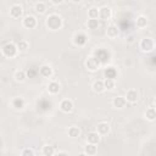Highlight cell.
Listing matches in <instances>:
<instances>
[{
    "label": "cell",
    "instance_id": "cell-1",
    "mask_svg": "<svg viewBox=\"0 0 156 156\" xmlns=\"http://www.w3.org/2000/svg\"><path fill=\"white\" fill-rule=\"evenodd\" d=\"M45 24L46 27L50 29V30H57L62 27L63 24V21H62V17L57 13H51L46 17V21H45Z\"/></svg>",
    "mask_w": 156,
    "mask_h": 156
},
{
    "label": "cell",
    "instance_id": "cell-2",
    "mask_svg": "<svg viewBox=\"0 0 156 156\" xmlns=\"http://www.w3.org/2000/svg\"><path fill=\"white\" fill-rule=\"evenodd\" d=\"M1 52H2V55H4L5 57L11 58V57H15V56L17 55L18 49H17V45H16V44H13V43H7V44L2 45Z\"/></svg>",
    "mask_w": 156,
    "mask_h": 156
},
{
    "label": "cell",
    "instance_id": "cell-3",
    "mask_svg": "<svg viewBox=\"0 0 156 156\" xmlns=\"http://www.w3.org/2000/svg\"><path fill=\"white\" fill-rule=\"evenodd\" d=\"M139 48L143 52H151L155 49V41L151 38H143L139 43Z\"/></svg>",
    "mask_w": 156,
    "mask_h": 156
},
{
    "label": "cell",
    "instance_id": "cell-4",
    "mask_svg": "<svg viewBox=\"0 0 156 156\" xmlns=\"http://www.w3.org/2000/svg\"><path fill=\"white\" fill-rule=\"evenodd\" d=\"M100 66H101V62H100V60H99L95 55L88 57L87 61H85V67H87L89 71H91V72L98 71V69L100 68Z\"/></svg>",
    "mask_w": 156,
    "mask_h": 156
},
{
    "label": "cell",
    "instance_id": "cell-5",
    "mask_svg": "<svg viewBox=\"0 0 156 156\" xmlns=\"http://www.w3.org/2000/svg\"><path fill=\"white\" fill-rule=\"evenodd\" d=\"M22 23H23V26H24L26 28L33 29V28H35V26H37V18H35L34 16H32V15H27V16L23 17Z\"/></svg>",
    "mask_w": 156,
    "mask_h": 156
},
{
    "label": "cell",
    "instance_id": "cell-6",
    "mask_svg": "<svg viewBox=\"0 0 156 156\" xmlns=\"http://www.w3.org/2000/svg\"><path fill=\"white\" fill-rule=\"evenodd\" d=\"M106 35L110 38V39H116L118 35H119V29L116 24H110L107 26L106 28Z\"/></svg>",
    "mask_w": 156,
    "mask_h": 156
},
{
    "label": "cell",
    "instance_id": "cell-7",
    "mask_svg": "<svg viewBox=\"0 0 156 156\" xmlns=\"http://www.w3.org/2000/svg\"><path fill=\"white\" fill-rule=\"evenodd\" d=\"M87 35L84 34V33H80V32H78V33H76L74 35H73V43L77 45V46H83V45H85V43H87Z\"/></svg>",
    "mask_w": 156,
    "mask_h": 156
},
{
    "label": "cell",
    "instance_id": "cell-8",
    "mask_svg": "<svg viewBox=\"0 0 156 156\" xmlns=\"http://www.w3.org/2000/svg\"><path fill=\"white\" fill-rule=\"evenodd\" d=\"M60 110L62 112H65V113H69L73 110V102L69 99H63L60 102Z\"/></svg>",
    "mask_w": 156,
    "mask_h": 156
},
{
    "label": "cell",
    "instance_id": "cell-9",
    "mask_svg": "<svg viewBox=\"0 0 156 156\" xmlns=\"http://www.w3.org/2000/svg\"><path fill=\"white\" fill-rule=\"evenodd\" d=\"M126 100L128 101V102H130V104H135L136 101H138V98H139V94H138V91L135 90V89H129L128 91H127V94H126Z\"/></svg>",
    "mask_w": 156,
    "mask_h": 156
},
{
    "label": "cell",
    "instance_id": "cell-10",
    "mask_svg": "<svg viewBox=\"0 0 156 156\" xmlns=\"http://www.w3.org/2000/svg\"><path fill=\"white\" fill-rule=\"evenodd\" d=\"M110 17H111V9L108 6H102L99 9V18L107 21L110 20Z\"/></svg>",
    "mask_w": 156,
    "mask_h": 156
},
{
    "label": "cell",
    "instance_id": "cell-11",
    "mask_svg": "<svg viewBox=\"0 0 156 156\" xmlns=\"http://www.w3.org/2000/svg\"><path fill=\"white\" fill-rule=\"evenodd\" d=\"M10 16L12 18H20L22 16V6L21 5H12L10 7Z\"/></svg>",
    "mask_w": 156,
    "mask_h": 156
},
{
    "label": "cell",
    "instance_id": "cell-12",
    "mask_svg": "<svg viewBox=\"0 0 156 156\" xmlns=\"http://www.w3.org/2000/svg\"><path fill=\"white\" fill-rule=\"evenodd\" d=\"M96 132L100 134V135H106L108 132H110V124L107 122H100L98 123L96 126Z\"/></svg>",
    "mask_w": 156,
    "mask_h": 156
},
{
    "label": "cell",
    "instance_id": "cell-13",
    "mask_svg": "<svg viewBox=\"0 0 156 156\" xmlns=\"http://www.w3.org/2000/svg\"><path fill=\"white\" fill-rule=\"evenodd\" d=\"M87 141H88V144L96 145L100 141V134L98 132H90V133H88L87 134Z\"/></svg>",
    "mask_w": 156,
    "mask_h": 156
},
{
    "label": "cell",
    "instance_id": "cell-14",
    "mask_svg": "<svg viewBox=\"0 0 156 156\" xmlns=\"http://www.w3.org/2000/svg\"><path fill=\"white\" fill-rule=\"evenodd\" d=\"M39 74L44 78H50L52 76V68L51 66L49 65H43L40 68H39Z\"/></svg>",
    "mask_w": 156,
    "mask_h": 156
},
{
    "label": "cell",
    "instance_id": "cell-15",
    "mask_svg": "<svg viewBox=\"0 0 156 156\" xmlns=\"http://www.w3.org/2000/svg\"><path fill=\"white\" fill-rule=\"evenodd\" d=\"M126 104H127V100L124 96H115L112 100V105L116 108H123L126 106Z\"/></svg>",
    "mask_w": 156,
    "mask_h": 156
},
{
    "label": "cell",
    "instance_id": "cell-16",
    "mask_svg": "<svg viewBox=\"0 0 156 156\" xmlns=\"http://www.w3.org/2000/svg\"><path fill=\"white\" fill-rule=\"evenodd\" d=\"M11 106L15 110H22L24 107V100H23V98H21V96L13 98L12 101H11Z\"/></svg>",
    "mask_w": 156,
    "mask_h": 156
},
{
    "label": "cell",
    "instance_id": "cell-17",
    "mask_svg": "<svg viewBox=\"0 0 156 156\" xmlns=\"http://www.w3.org/2000/svg\"><path fill=\"white\" fill-rule=\"evenodd\" d=\"M48 91L50 93V94H57L58 91H60V84L56 82V80H52V82H50L49 84H48Z\"/></svg>",
    "mask_w": 156,
    "mask_h": 156
},
{
    "label": "cell",
    "instance_id": "cell-18",
    "mask_svg": "<svg viewBox=\"0 0 156 156\" xmlns=\"http://www.w3.org/2000/svg\"><path fill=\"white\" fill-rule=\"evenodd\" d=\"M135 24H136L138 28H145L147 26V17L144 16V15L138 16L136 20H135Z\"/></svg>",
    "mask_w": 156,
    "mask_h": 156
},
{
    "label": "cell",
    "instance_id": "cell-19",
    "mask_svg": "<svg viewBox=\"0 0 156 156\" xmlns=\"http://www.w3.org/2000/svg\"><path fill=\"white\" fill-rule=\"evenodd\" d=\"M96 57L100 60L101 63H105L106 61L110 60V55L106 50H99V52H96Z\"/></svg>",
    "mask_w": 156,
    "mask_h": 156
},
{
    "label": "cell",
    "instance_id": "cell-20",
    "mask_svg": "<svg viewBox=\"0 0 156 156\" xmlns=\"http://www.w3.org/2000/svg\"><path fill=\"white\" fill-rule=\"evenodd\" d=\"M145 118L147 119V121H150V122H152V121H155L156 119V110L154 108V107H150V108H147L146 111H145Z\"/></svg>",
    "mask_w": 156,
    "mask_h": 156
},
{
    "label": "cell",
    "instance_id": "cell-21",
    "mask_svg": "<svg viewBox=\"0 0 156 156\" xmlns=\"http://www.w3.org/2000/svg\"><path fill=\"white\" fill-rule=\"evenodd\" d=\"M13 78H15L16 82H24L26 78H27V73L24 71H22V69H18V71L15 72Z\"/></svg>",
    "mask_w": 156,
    "mask_h": 156
},
{
    "label": "cell",
    "instance_id": "cell-22",
    "mask_svg": "<svg viewBox=\"0 0 156 156\" xmlns=\"http://www.w3.org/2000/svg\"><path fill=\"white\" fill-rule=\"evenodd\" d=\"M93 90L95 93H101L105 90V84H104V80H95L93 83Z\"/></svg>",
    "mask_w": 156,
    "mask_h": 156
},
{
    "label": "cell",
    "instance_id": "cell-23",
    "mask_svg": "<svg viewBox=\"0 0 156 156\" xmlns=\"http://www.w3.org/2000/svg\"><path fill=\"white\" fill-rule=\"evenodd\" d=\"M96 151H98L96 145H93V144H88V143H87V145L84 146V152H85L88 156L95 155V154H96Z\"/></svg>",
    "mask_w": 156,
    "mask_h": 156
},
{
    "label": "cell",
    "instance_id": "cell-24",
    "mask_svg": "<svg viewBox=\"0 0 156 156\" xmlns=\"http://www.w3.org/2000/svg\"><path fill=\"white\" fill-rule=\"evenodd\" d=\"M87 26H88V28H89V29L95 30V29H98V28H99L100 23H99V20H98V18H96V20H95V18H89V20H88Z\"/></svg>",
    "mask_w": 156,
    "mask_h": 156
},
{
    "label": "cell",
    "instance_id": "cell-25",
    "mask_svg": "<svg viewBox=\"0 0 156 156\" xmlns=\"http://www.w3.org/2000/svg\"><path fill=\"white\" fill-rule=\"evenodd\" d=\"M68 135H69L71 138H78V136L80 135V129H79L78 127H76V126H72V127H69V129H68Z\"/></svg>",
    "mask_w": 156,
    "mask_h": 156
},
{
    "label": "cell",
    "instance_id": "cell-26",
    "mask_svg": "<svg viewBox=\"0 0 156 156\" xmlns=\"http://www.w3.org/2000/svg\"><path fill=\"white\" fill-rule=\"evenodd\" d=\"M105 76H106V79H115L116 76H117V72L113 67H108L106 71H105Z\"/></svg>",
    "mask_w": 156,
    "mask_h": 156
},
{
    "label": "cell",
    "instance_id": "cell-27",
    "mask_svg": "<svg viewBox=\"0 0 156 156\" xmlns=\"http://www.w3.org/2000/svg\"><path fill=\"white\" fill-rule=\"evenodd\" d=\"M55 154V147L51 145H45L43 147V155L44 156H54Z\"/></svg>",
    "mask_w": 156,
    "mask_h": 156
},
{
    "label": "cell",
    "instance_id": "cell-28",
    "mask_svg": "<svg viewBox=\"0 0 156 156\" xmlns=\"http://www.w3.org/2000/svg\"><path fill=\"white\" fill-rule=\"evenodd\" d=\"M16 45H17V49H18L20 52H24L28 49V43H27V40H23V39L22 40H18V43Z\"/></svg>",
    "mask_w": 156,
    "mask_h": 156
},
{
    "label": "cell",
    "instance_id": "cell-29",
    "mask_svg": "<svg viewBox=\"0 0 156 156\" xmlns=\"http://www.w3.org/2000/svg\"><path fill=\"white\" fill-rule=\"evenodd\" d=\"M88 16H89V18H95L96 20L99 17V9L95 7V6H91L88 10Z\"/></svg>",
    "mask_w": 156,
    "mask_h": 156
},
{
    "label": "cell",
    "instance_id": "cell-30",
    "mask_svg": "<svg viewBox=\"0 0 156 156\" xmlns=\"http://www.w3.org/2000/svg\"><path fill=\"white\" fill-rule=\"evenodd\" d=\"M45 10H46V5H45L44 2L39 1V2L35 4V11H37L38 13H44Z\"/></svg>",
    "mask_w": 156,
    "mask_h": 156
},
{
    "label": "cell",
    "instance_id": "cell-31",
    "mask_svg": "<svg viewBox=\"0 0 156 156\" xmlns=\"http://www.w3.org/2000/svg\"><path fill=\"white\" fill-rule=\"evenodd\" d=\"M104 84H105V89H107V90H112L115 88V85H116L113 79H105Z\"/></svg>",
    "mask_w": 156,
    "mask_h": 156
},
{
    "label": "cell",
    "instance_id": "cell-32",
    "mask_svg": "<svg viewBox=\"0 0 156 156\" xmlns=\"http://www.w3.org/2000/svg\"><path fill=\"white\" fill-rule=\"evenodd\" d=\"M21 156H34V151L32 149H29V147H26V149L22 150Z\"/></svg>",
    "mask_w": 156,
    "mask_h": 156
},
{
    "label": "cell",
    "instance_id": "cell-33",
    "mask_svg": "<svg viewBox=\"0 0 156 156\" xmlns=\"http://www.w3.org/2000/svg\"><path fill=\"white\" fill-rule=\"evenodd\" d=\"M56 156H68V154H67V152H63V151H61V152H58Z\"/></svg>",
    "mask_w": 156,
    "mask_h": 156
},
{
    "label": "cell",
    "instance_id": "cell-34",
    "mask_svg": "<svg viewBox=\"0 0 156 156\" xmlns=\"http://www.w3.org/2000/svg\"><path fill=\"white\" fill-rule=\"evenodd\" d=\"M52 2H54V4H56V5H57V4H61V2H62V0H54V1H52Z\"/></svg>",
    "mask_w": 156,
    "mask_h": 156
},
{
    "label": "cell",
    "instance_id": "cell-35",
    "mask_svg": "<svg viewBox=\"0 0 156 156\" xmlns=\"http://www.w3.org/2000/svg\"><path fill=\"white\" fill-rule=\"evenodd\" d=\"M77 156H88V155H87L85 152H79V154H78Z\"/></svg>",
    "mask_w": 156,
    "mask_h": 156
},
{
    "label": "cell",
    "instance_id": "cell-36",
    "mask_svg": "<svg viewBox=\"0 0 156 156\" xmlns=\"http://www.w3.org/2000/svg\"><path fill=\"white\" fill-rule=\"evenodd\" d=\"M154 102H155V105H156V96H155V100H154Z\"/></svg>",
    "mask_w": 156,
    "mask_h": 156
}]
</instances>
